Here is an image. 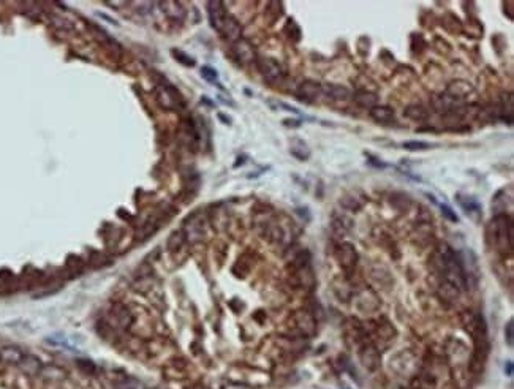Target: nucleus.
<instances>
[{
	"label": "nucleus",
	"mask_w": 514,
	"mask_h": 389,
	"mask_svg": "<svg viewBox=\"0 0 514 389\" xmlns=\"http://www.w3.org/2000/svg\"><path fill=\"white\" fill-rule=\"evenodd\" d=\"M162 7L165 8L163 11L169 19L178 21V23H182L185 19V10L179 2H162Z\"/></svg>",
	"instance_id": "nucleus-18"
},
{
	"label": "nucleus",
	"mask_w": 514,
	"mask_h": 389,
	"mask_svg": "<svg viewBox=\"0 0 514 389\" xmlns=\"http://www.w3.org/2000/svg\"><path fill=\"white\" fill-rule=\"evenodd\" d=\"M171 56H173L179 63L185 65V67H195V63H197L193 57H190L188 54H185L181 49H171Z\"/></svg>",
	"instance_id": "nucleus-25"
},
{
	"label": "nucleus",
	"mask_w": 514,
	"mask_h": 389,
	"mask_svg": "<svg viewBox=\"0 0 514 389\" xmlns=\"http://www.w3.org/2000/svg\"><path fill=\"white\" fill-rule=\"evenodd\" d=\"M378 335L383 339V340H391L393 335L396 334L394 329L391 328V324H384V326H378Z\"/></svg>",
	"instance_id": "nucleus-30"
},
{
	"label": "nucleus",
	"mask_w": 514,
	"mask_h": 389,
	"mask_svg": "<svg viewBox=\"0 0 514 389\" xmlns=\"http://www.w3.org/2000/svg\"><path fill=\"white\" fill-rule=\"evenodd\" d=\"M285 32L288 33V37L294 41H299L301 40V29H299V26L294 23L293 19H288V23L285 26Z\"/></svg>",
	"instance_id": "nucleus-27"
},
{
	"label": "nucleus",
	"mask_w": 514,
	"mask_h": 389,
	"mask_svg": "<svg viewBox=\"0 0 514 389\" xmlns=\"http://www.w3.org/2000/svg\"><path fill=\"white\" fill-rule=\"evenodd\" d=\"M505 372L508 374V377H511V375H512V362H508V364H506V367H505Z\"/></svg>",
	"instance_id": "nucleus-37"
},
{
	"label": "nucleus",
	"mask_w": 514,
	"mask_h": 389,
	"mask_svg": "<svg viewBox=\"0 0 514 389\" xmlns=\"http://www.w3.org/2000/svg\"><path fill=\"white\" fill-rule=\"evenodd\" d=\"M335 258H337V261L342 268H344L347 272H351L356 268V263H358V252L351 244L342 242L335 250Z\"/></svg>",
	"instance_id": "nucleus-4"
},
{
	"label": "nucleus",
	"mask_w": 514,
	"mask_h": 389,
	"mask_svg": "<svg viewBox=\"0 0 514 389\" xmlns=\"http://www.w3.org/2000/svg\"><path fill=\"white\" fill-rule=\"evenodd\" d=\"M228 41H233V43H236L241 40V35H242V27L241 24L238 23V19H234L231 14H226L225 21H223V24H222V29L220 32Z\"/></svg>",
	"instance_id": "nucleus-11"
},
{
	"label": "nucleus",
	"mask_w": 514,
	"mask_h": 389,
	"mask_svg": "<svg viewBox=\"0 0 514 389\" xmlns=\"http://www.w3.org/2000/svg\"><path fill=\"white\" fill-rule=\"evenodd\" d=\"M114 389H146V386L136 378H123L116 383Z\"/></svg>",
	"instance_id": "nucleus-24"
},
{
	"label": "nucleus",
	"mask_w": 514,
	"mask_h": 389,
	"mask_svg": "<svg viewBox=\"0 0 514 389\" xmlns=\"http://www.w3.org/2000/svg\"><path fill=\"white\" fill-rule=\"evenodd\" d=\"M359 361L362 364V367L369 372H375L380 369V364H381V355L378 351V348L375 347L374 343H364L361 350H359Z\"/></svg>",
	"instance_id": "nucleus-3"
},
{
	"label": "nucleus",
	"mask_w": 514,
	"mask_h": 389,
	"mask_svg": "<svg viewBox=\"0 0 514 389\" xmlns=\"http://www.w3.org/2000/svg\"><path fill=\"white\" fill-rule=\"evenodd\" d=\"M355 304L356 307L361 310V312H366V313H370V312H375L380 306V302H378V297L372 293V291H361L356 297H355Z\"/></svg>",
	"instance_id": "nucleus-13"
},
{
	"label": "nucleus",
	"mask_w": 514,
	"mask_h": 389,
	"mask_svg": "<svg viewBox=\"0 0 514 389\" xmlns=\"http://www.w3.org/2000/svg\"><path fill=\"white\" fill-rule=\"evenodd\" d=\"M437 293H438V296H440V299H441V300H445V302H449V304H451V302H456V300L459 299V296H460V290H459V288H456L453 284L445 282V280H443V282L438 285V290H437Z\"/></svg>",
	"instance_id": "nucleus-16"
},
{
	"label": "nucleus",
	"mask_w": 514,
	"mask_h": 389,
	"mask_svg": "<svg viewBox=\"0 0 514 389\" xmlns=\"http://www.w3.org/2000/svg\"><path fill=\"white\" fill-rule=\"evenodd\" d=\"M294 324L296 329L306 337L313 335L316 332V321L309 312H297L294 315Z\"/></svg>",
	"instance_id": "nucleus-9"
},
{
	"label": "nucleus",
	"mask_w": 514,
	"mask_h": 389,
	"mask_svg": "<svg viewBox=\"0 0 514 389\" xmlns=\"http://www.w3.org/2000/svg\"><path fill=\"white\" fill-rule=\"evenodd\" d=\"M487 239L492 245H495L499 252L506 253L512 250V241H514V228L512 220L506 214H497L494 219L490 220L487 231Z\"/></svg>",
	"instance_id": "nucleus-1"
},
{
	"label": "nucleus",
	"mask_w": 514,
	"mask_h": 389,
	"mask_svg": "<svg viewBox=\"0 0 514 389\" xmlns=\"http://www.w3.org/2000/svg\"><path fill=\"white\" fill-rule=\"evenodd\" d=\"M283 125H285V127L299 128V127H301V122H299V120H290V119H287V120H283Z\"/></svg>",
	"instance_id": "nucleus-35"
},
{
	"label": "nucleus",
	"mask_w": 514,
	"mask_h": 389,
	"mask_svg": "<svg viewBox=\"0 0 514 389\" xmlns=\"http://www.w3.org/2000/svg\"><path fill=\"white\" fill-rule=\"evenodd\" d=\"M17 365H19V369L27 375H38V374H41V369H43L41 361L32 355H24V358L19 361Z\"/></svg>",
	"instance_id": "nucleus-15"
},
{
	"label": "nucleus",
	"mask_w": 514,
	"mask_h": 389,
	"mask_svg": "<svg viewBox=\"0 0 514 389\" xmlns=\"http://www.w3.org/2000/svg\"><path fill=\"white\" fill-rule=\"evenodd\" d=\"M233 52H234V57H236L241 63H250V62L256 60V51H255V48L250 45L249 41H245L242 38L239 41L234 43Z\"/></svg>",
	"instance_id": "nucleus-12"
},
{
	"label": "nucleus",
	"mask_w": 514,
	"mask_h": 389,
	"mask_svg": "<svg viewBox=\"0 0 514 389\" xmlns=\"http://www.w3.org/2000/svg\"><path fill=\"white\" fill-rule=\"evenodd\" d=\"M321 92L326 94L332 100H347V98H350V89H347L345 85H339V84L321 85Z\"/></svg>",
	"instance_id": "nucleus-17"
},
{
	"label": "nucleus",
	"mask_w": 514,
	"mask_h": 389,
	"mask_svg": "<svg viewBox=\"0 0 514 389\" xmlns=\"http://www.w3.org/2000/svg\"><path fill=\"white\" fill-rule=\"evenodd\" d=\"M222 389H252L249 387L247 384H242V383H233V381H226L222 384Z\"/></svg>",
	"instance_id": "nucleus-33"
},
{
	"label": "nucleus",
	"mask_w": 514,
	"mask_h": 389,
	"mask_svg": "<svg viewBox=\"0 0 514 389\" xmlns=\"http://www.w3.org/2000/svg\"><path fill=\"white\" fill-rule=\"evenodd\" d=\"M505 340L508 343V347H512V340H514V326H512V320L508 321L506 328H505Z\"/></svg>",
	"instance_id": "nucleus-31"
},
{
	"label": "nucleus",
	"mask_w": 514,
	"mask_h": 389,
	"mask_svg": "<svg viewBox=\"0 0 514 389\" xmlns=\"http://www.w3.org/2000/svg\"><path fill=\"white\" fill-rule=\"evenodd\" d=\"M195 389H207V387H204V386H197Z\"/></svg>",
	"instance_id": "nucleus-38"
},
{
	"label": "nucleus",
	"mask_w": 514,
	"mask_h": 389,
	"mask_svg": "<svg viewBox=\"0 0 514 389\" xmlns=\"http://www.w3.org/2000/svg\"><path fill=\"white\" fill-rule=\"evenodd\" d=\"M456 201L459 203V206L464 209V212L472 220L478 222L481 219V204L473 197H470V194H464V193H457Z\"/></svg>",
	"instance_id": "nucleus-6"
},
{
	"label": "nucleus",
	"mask_w": 514,
	"mask_h": 389,
	"mask_svg": "<svg viewBox=\"0 0 514 389\" xmlns=\"http://www.w3.org/2000/svg\"><path fill=\"white\" fill-rule=\"evenodd\" d=\"M256 63H258V70L261 72V75H263L268 81H277V79H280V78L283 76V68H282V65L278 63L275 59L264 57V59L256 60Z\"/></svg>",
	"instance_id": "nucleus-5"
},
{
	"label": "nucleus",
	"mask_w": 514,
	"mask_h": 389,
	"mask_svg": "<svg viewBox=\"0 0 514 389\" xmlns=\"http://www.w3.org/2000/svg\"><path fill=\"white\" fill-rule=\"evenodd\" d=\"M290 154L297 158V160H301V162H306L310 158L312 152H310V147L309 144L304 141V139H299V138H294L290 144Z\"/></svg>",
	"instance_id": "nucleus-14"
},
{
	"label": "nucleus",
	"mask_w": 514,
	"mask_h": 389,
	"mask_svg": "<svg viewBox=\"0 0 514 389\" xmlns=\"http://www.w3.org/2000/svg\"><path fill=\"white\" fill-rule=\"evenodd\" d=\"M370 117L375 122H381V123H388L394 120V111L388 106H375L370 110Z\"/></svg>",
	"instance_id": "nucleus-19"
},
{
	"label": "nucleus",
	"mask_w": 514,
	"mask_h": 389,
	"mask_svg": "<svg viewBox=\"0 0 514 389\" xmlns=\"http://www.w3.org/2000/svg\"><path fill=\"white\" fill-rule=\"evenodd\" d=\"M359 106L362 108H375L377 103H378V98L375 94H370V92H366V91H361V92H356L355 94V98H353Z\"/></svg>",
	"instance_id": "nucleus-21"
},
{
	"label": "nucleus",
	"mask_w": 514,
	"mask_h": 389,
	"mask_svg": "<svg viewBox=\"0 0 514 389\" xmlns=\"http://www.w3.org/2000/svg\"><path fill=\"white\" fill-rule=\"evenodd\" d=\"M201 76H203V79H206L210 84H217V81H219L217 70H214L212 67H207V65L201 68Z\"/></svg>",
	"instance_id": "nucleus-28"
},
{
	"label": "nucleus",
	"mask_w": 514,
	"mask_h": 389,
	"mask_svg": "<svg viewBox=\"0 0 514 389\" xmlns=\"http://www.w3.org/2000/svg\"><path fill=\"white\" fill-rule=\"evenodd\" d=\"M321 94H323L321 92V85L315 81H304L296 91V97L306 103H313Z\"/></svg>",
	"instance_id": "nucleus-7"
},
{
	"label": "nucleus",
	"mask_w": 514,
	"mask_h": 389,
	"mask_svg": "<svg viewBox=\"0 0 514 389\" xmlns=\"http://www.w3.org/2000/svg\"><path fill=\"white\" fill-rule=\"evenodd\" d=\"M98 16H100V17H103V19H106V21H110V23H111L113 26H119V24L116 23V21H114L113 17H108V16H106V14H103V13H100Z\"/></svg>",
	"instance_id": "nucleus-36"
},
{
	"label": "nucleus",
	"mask_w": 514,
	"mask_h": 389,
	"mask_svg": "<svg viewBox=\"0 0 514 389\" xmlns=\"http://www.w3.org/2000/svg\"><path fill=\"white\" fill-rule=\"evenodd\" d=\"M207 14H209V23L212 26V29H216L217 32H220L222 29V24H223V21L226 17V10H225V5L222 2H209L207 4Z\"/></svg>",
	"instance_id": "nucleus-10"
},
{
	"label": "nucleus",
	"mask_w": 514,
	"mask_h": 389,
	"mask_svg": "<svg viewBox=\"0 0 514 389\" xmlns=\"http://www.w3.org/2000/svg\"><path fill=\"white\" fill-rule=\"evenodd\" d=\"M367 158L370 160L369 163L374 165L375 168H386V163H381V160H378V158H375V157H372V155H367Z\"/></svg>",
	"instance_id": "nucleus-34"
},
{
	"label": "nucleus",
	"mask_w": 514,
	"mask_h": 389,
	"mask_svg": "<svg viewBox=\"0 0 514 389\" xmlns=\"http://www.w3.org/2000/svg\"><path fill=\"white\" fill-rule=\"evenodd\" d=\"M24 358V353L16 347H5L0 350V359L8 364H19V361Z\"/></svg>",
	"instance_id": "nucleus-20"
},
{
	"label": "nucleus",
	"mask_w": 514,
	"mask_h": 389,
	"mask_svg": "<svg viewBox=\"0 0 514 389\" xmlns=\"http://www.w3.org/2000/svg\"><path fill=\"white\" fill-rule=\"evenodd\" d=\"M440 207H441V212H443L445 217H448L451 222H457V220H459V219H457V215L453 212V209L449 207V206H446V204H440Z\"/></svg>",
	"instance_id": "nucleus-32"
},
{
	"label": "nucleus",
	"mask_w": 514,
	"mask_h": 389,
	"mask_svg": "<svg viewBox=\"0 0 514 389\" xmlns=\"http://www.w3.org/2000/svg\"><path fill=\"white\" fill-rule=\"evenodd\" d=\"M437 381L432 375H419L413 380L410 389H435Z\"/></svg>",
	"instance_id": "nucleus-22"
},
{
	"label": "nucleus",
	"mask_w": 514,
	"mask_h": 389,
	"mask_svg": "<svg viewBox=\"0 0 514 389\" xmlns=\"http://www.w3.org/2000/svg\"><path fill=\"white\" fill-rule=\"evenodd\" d=\"M185 242V234L184 231H174L173 234L169 236V239H168V249L171 252H176L182 247V244Z\"/></svg>",
	"instance_id": "nucleus-23"
},
{
	"label": "nucleus",
	"mask_w": 514,
	"mask_h": 389,
	"mask_svg": "<svg viewBox=\"0 0 514 389\" xmlns=\"http://www.w3.org/2000/svg\"><path fill=\"white\" fill-rule=\"evenodd\" d=\"M403 149L410 150V152H418V150H427L431 149L432 144L431 143H426V141H405L402 144Z\"/></svg>",
	"instance_id": "nucleus-26"
},
{
	"label": "nucleus",
	"mask_w": 514,
	"mask_h": 389,
	"mask_svg": "<svg viewBox=\"0 0 514 389\" xmlns=\"http://www.w3.org/2000/svg\"><path fill=\"white\" fill-rule=\"evenodd\" d=\"M340 203L344 204L347 209L350 210H358L359 207H362V201H358L355 194H348V197H344L340 200Z\"/></svg>",
	"instance_id": "nucleus-29"
},
{
	"label": "nucleus",
	"mask_w": 514,
	"mask_h": 389,
	"mask_svg": "<svg viewBox=\"0 0 514 389\" xmlns=\"http://www.w3.org/2000/svg\"><path fill=\"white\" fill-rule=\"evenodd\" d=\"M391 369L396 374L409 375L415 370V358L410 353H400L391 359Z\"/></svg>",
	"instance_id": "nucleus-8"
},
{
	"label": "nucleus",
	"mask_w": 514,
	"mask_h": 389,
	"mask_svg": "<svg viewBox=\"0 0 514 389\" xmlns=\"http://www.w3.org/2000/svg\"><path fill=\"white\" fill-rule=\"evenodd\" d=\"M157 100L160 103L162 108H165V110H181V108H184V100H182V95L174 89V87H171V85H163V87H158L157 91Z\"/></svg>",
	"instance_id": "nucleus-2"
}]
</instances>
